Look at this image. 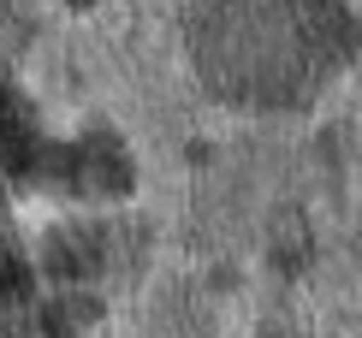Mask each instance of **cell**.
I'll use <instances>...</instances> for the list:
<instances>
[{"instance_id":"4","label":"cell","mask_w":362,"mask_h":338,"mask_svg":"<svg viewBox=\"0 0 362 338\" xmlns=\"http://www.w3.org/2000/svg\"><path fill=\"white\" fill-rule=\"evenodd\" d=\"M95 250H101V243L89 238V232H83V238L66 232V238L54 243V267H59V273H83V267H95Z\"/></svg>"},{"instance_id":"1","label":"cell","mask_w":362,"mask_h":338,"mask_svg":"<svg viewBox=\"0 0 362 338\" xmlns=\"http://www.w3.org/2000/svg\"><path fill=\"white\" fill-rule=\"evenodd\" d=\"M196 59L214 89L244 101H291L309 59L279 18V0H220L196 24Z\"/></svg>"},{"instance_id":"3","label":"cell","mask_w":362,"mask_h":338,"mask_svg":"<svg viewBox=\"0 0 362 338\" xmlns=\"http://www.w3.org/2000/svg\"><path fill=\"white\" fill-rule=\"evenodd\" d=\"M71 166L83 173V184H95V190H113V184H125V155L107 143V136H95V143H83V155H71Z\"/></svg>"},{"instance_id":"5","label":"cell","mask_w":362,"mask_h":338,"mask_svg":"<svg viewBox=\"0 0 362 338\" xmlns=\"http://www.w3.org/2000/svg\"><path fill=\"white\" fill-rule=\"evenodd\" d=\"M18 285H24L18 255H12V250H0V303H12V297H18Z\"/></svg>"},{"instance_id":"2","label":"cell","mask_w":362,"mask_h":338,"mask_svg":"<svg viewBox=\"0 0 362 338\" xmlns=\"http://www.w3.org/2000/svg\"><path fill=\"white\" fill-rule=\"evenodd\" d=\"M279 18L309 66H339L356 42V24L344 12V0H279Z\"/></svg>"}]
</instances>
